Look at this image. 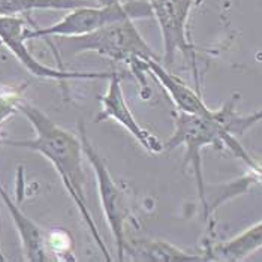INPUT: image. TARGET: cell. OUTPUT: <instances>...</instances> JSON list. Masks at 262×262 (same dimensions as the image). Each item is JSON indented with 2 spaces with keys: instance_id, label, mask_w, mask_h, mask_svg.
I'll use <instances>...</instances> for the list:
<instances>
[{
  "instance_id": "obj_13",
  "label": "cell",
  "mask_w": 262,
  "mask_h": 262,
  "mask_svg": "<svg viewBox=\"0 0 262 262\" xmlns=\"http://www.w3.org/2000/svg\"><path fill=\"white\" fill-rule=\"evenodd\" d=\"M87 5L92 3L87 0H0V17H18L36 9L71 11Z\"/></svg>"
},
{
  "instance_id": "obj_2",
  "label": "cell",
  "mask_w": 262,
  "mask_h": 262,
  "mask_svg": "<svg viewBox=\"0 0 262 262\" xmlns=\"http://www.w3.org/2000/svg\"><path fill=\"white\" fill-rule=\"evenodd\" d=\"M234 117V103L229 102L221 110H213L211 114H189L179 111L176 116V127L174 134L168 141L163 144V151H171L177 147H186V163H189L193 169L196 184H198V195L205 210V217L208 213V204L205 198V184L202 176L201 151L204 147L213 145L217 148H228L237 158L246 162L255 172H262L258 163L253 161L247 151L237 141L235 135L229 129L231 119Z\"/></svg>"
},
{
  "instance_id": "obj_8",
  "label": "cell",
  "mask_w": 262,
  "mask_h": 262,
  "mask_svg": "<svg viewBox=\"0 0 262 262\" xmlns=\"http://www.w3.org/2000/svg\"><path fill=\"white\" fill-rule=\"evenodd\" d=\"M108 80H110V84H108L105 95L101 98V111L95 117V123L108 120V119L117 121L137 141L141 144L144 150H147L151 155L162 153L163 151V142L159 141L148 130H145L140 124V121L137 120L135 116L132 114L130 108L127 106L123 89H121L120 77L116 72H113Z\"/></svg>"
},
{
  "instance_id": "obj_16",
  "label": "cell",
  "mask_w": 262,
  "mask_h": 262,
  "mask_svg": "<svg viewBox=\"0 0 262 262\" xmlns=\"http://www.w3.org/2000/svg\"><path fill=\"white\" fill-rule=\"evenodd\" d=\"M5 261H6V258H5V255H3V252H2V249H0V262Z\"/></svg>"
},
{
  "instance_id": "obj_6",
  "label": "cell",
  "mask_w": 262,
  "mask_h": 262,
  "mask_svg": "<svg viewBox=\"0 0 262 262\" xmlns=\"http://www.w3.org/2000/svg\"><path fill=\"white\" fill-rule=\"evenodd\" d=\"M27 24L20 17H0V42L17 57V60L35 77L45 80H108V72H80L54 69L40 63L27 48Z\"/></svg>"
},
{
  "instance_id": "obj_14",
  "label": "cell",
  "mask_w": 262,
  "mask_h": 262,
  "mask_svg": "<svg viewBox=\"0 0 262 262\" xmlns=\"http://www.w3.org/2000/svg\"><path fill=\"white\" fill-rule=\"evenodd\" d=\"M259 121H262V110L255 111L249 116H243V117H238L234 114V117L231 119V123H229V129L234 135H242L249 127H252L253 124H256Z\"/></svg>"
},
{
  "instance_id": "obj_10",
  "label": "cell",
  "mask_w": 262,
  "mask_h": 262,
  "mask_svg": "<svg viewBox=\"0 0 262 262\" xmlns=\"http://www.w3.org/2000/svg\"><path fill=\"white\" fill-rule=\"evenodd\" d=\"M0 198L5 202L12 221L15 223V228L18 231L24 259L29 262L48 261L47 240H45L42 229L21 210L17 202L12 201V198L8 195L2 183H0Z\"/></svg>"
},
{
  "instance_id": "obj_1",
  "label": "cell",
  "mask_w": 262,
  "mask_h": 262,
  "mask_svg": "<svg viewBox=\"0 0 262 262\" xmlns=\"http://www.w3.org/2000/svg\"><path fill=\"white\" fill-rule=\"evenodd\" d=\"M18 113H21L32 124L35 137L30 140H5V144L36 151L47 161L51 162V165L60 176L64 189L68 190L72 201L75 202L87 228L90 229L93 240L101 249L103 258L111 262L113 258L102 240L85 200V174L82 169V147L80 137H75L72 132L63 129L32 103L20 101Z\"/></svg>"
},
{
  "instance_id": "obj_12",
  "label": "cell",
  "mask_w": 262,
  "mask_h": 262,
  "mask_svg": "<svg viewBox=\"0 0 262 262\" xmlns=\"http://www.w3.org/2000/svg\"><path fill=\"white\" fill-rule=\"evenodd\" d=\"M124 253L132 255L135 259L141 261H207L205 256L187 253L179 247L161 240H140V242L126 243Z\"/></svg>"
},
{
  "instance_id": "obj_3",
  "label": "cell",
  "mask_w": 262,
  "mask_h": 262,
  "mask_svg": "<svg viewBox=\"0 0 262 262\" xmlns=\"http://www.w3.org/2000/svg\"><path fill=\"white\" fill-rule=\"evenodd\" d=\"M61 39L66 43V51L72 54L93 51L108 60L126 63L135 77L141 75L144 61L156 59L132 18L110 23L89 35Z\"/></svg>"
},
{
  "instance_id": "obj_11",
  "label": "cell",
  "mask_w": 262,
  "mask_h": 262,
  "mask_svg": "<svg viewBox=\"0 0 262 262\" xmlns=\"http://www.w3.org/2000/svg\"><path fill=\"white\" fill-rule=\"evenodd\" d=\"M262 249V222L247 228L244 232L228 242L216 244L210 253H207L208 261H229L238 262L247 259L253 253Z\"/></svg>"
},
{
  "instance_id": "obj_4",
  "label": "cell",
  "mask_w": 262,
  "mask_h": 262,
  "mask_svg": "<svg viewBox=\"0 0 262 262\" xmlns=\"http://www.w3.org/2000/svg\"><path fill=\"white\" fill-rule=\"evenodd\" d=\"M153 17L150 5L145 2H130L123 5L119 0H110L99 6L87 5L71 9L68 15H64L56 24L48 27H36L26 30V38L39 39V38H72V36H82L89 35L103 26L114 23V21L124 20V18H147Z\"/></svg>"
},
{
  "instance_id": "obj_15",
  "label": "cell",
  "mask_w": 262,
  "mask_h": 262,
  "mask_svg": "<svg viewBox=\"0 0 262 262\" xmlns=\"http://www.w3.org/2000/svg\"><path fill=\"white\" fill-rule=\"evenodd\" d=\"M20 101L21 99L17 98V96L0 93V123H3L6 119H9L15 113H18V103H20Z\"/></svg>"
},
{
  "instance_id": "obj_17",
  "label": "cell",
  "mask_w": 262,
  "mask_h": 262,
  "mask_svg": "<svg viewBox=\"0 0 262 262\" xmlns=\"http://www.w3.org/2000/svg\"><path fill=\"white\" fill-rule=\"evenodd\" d=\"M2 124V123H0ZM0 140H2V129H0Z\"/></svg>"
},
{
  "instance_id": "obj_7",
  "label": "cell",
  "mask_w": 262,
  "mask_h": 262,
  "mask_svg": "<svg viewBox=\"0 0 262 262\" xmlns=\"http://www.w3.org/2000/svg\"><path fill=\"white\" fill-rule=\"evenodd\" d=\"M150 5L153 17L158 20L161 27L163 48H165V63L171 64L177 51L192 60L195 68V48L189 40L187 21L193 0H147Z\"/></svg>"
},
{
  "instance_id": "obj_5",
  "label": "cell",
  "mask_w": 262,
  "mask_h": 262,
  "mask_svg": "<svg viewBox=\"0 0 262 262\" xmlns=\"http://www.w3.org/2000/svg\"><path fill=\"white\" fill-rule=\"evenodd\" d=\"M78 132H80L82 153L89 159L93 171H95V176H96V184H98V192H99V198H101L102 210L105 213V219L111 229L113 238L116 242L117 261H124V255H126L124 253V247H126L124 226H126L127 216H129V207H127L124 192L119 187V184L114 182L103 159L92 145V142L87 137V130L82 123L78 124Z\"/></svg>"
},
{
  "instance_id": "obj_9",
  "label": "cell",
  "mask_w": 262,
  "mask_h": 262,
  "mask_svg": "<svg viewBox=\"0 0 262 262\" xmlns=\"http://www.w3.org/2000/svg\"><path fill=\"white\" fill-rule=\"evenodd\" d=\"M144 68H145V72L155 77V80L162 85V89H165V92L169 95V98L176 103L179 111L189 113V114H201V116H208L213 113V110H210L205 105L201 95L196 90L189 87L179 77L168 72L158 61V59L147 60Z\"/></svg>"
}]
</instances>
